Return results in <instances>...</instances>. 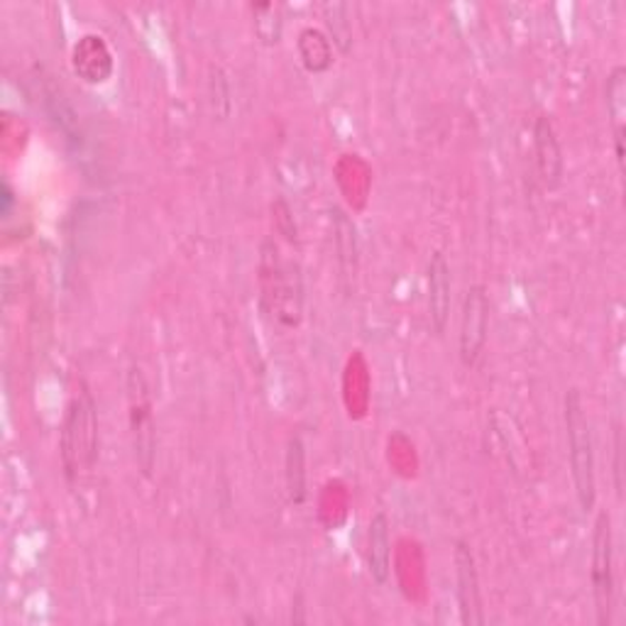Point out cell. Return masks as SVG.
Here are the masks:
<instances>
[{"mask_svg": "<svg viewBox=\"0 0 626 626\" xmlns=\"http://www.w3.org/2000/svg\"><path fill=\"white\" fill-rule=\"evenodd\" d=\"M565 431H568V455L571 473L575 485V497L580 509L587 514L595 509L597 502V477H595V451H593V431L585 414V404L580 390L571 387L565 392Z\"/></svg>", "mask_w": 626, "mask_h": 626, "instance_id": "obj_1", "label": "cell"}, {"mask_svg": "<svg viewBox=\"0 0 626 626\" xmlns=\"http://www.w3.org/2000/svg\"><path fill=\"white\" fill-rule=\"evenodd\" d=\"M99 418L89 390L71 400L62 428V465L69 483L93 467L99 455Z\"/></svg>", "mask_w": 626, "mask_h": 626, "instance_id": "obj_2", "label": "cell"}, {"mask_svg": "<svg viewBox=\"0 0 626 626\" xmlns=\"http://www.w3.org/2000/svg\"><path fill=\"white\" fill-rule=\"evenodd\" d=\"M280 252L272 240L262 245V289L264 301H272L274 316L280 319L284 326H296L301 319V276L299 267L292 262H280Z\"/></svg>", "mask_w": 626, "mask_h": 626, "instance_id": "obj_3", "label": "cell"}, {"mask_svg": "<svg viewBox=\"0 0 626 626\" xmlns=\"http://www.w3.org/2000/svg\"><path fill=\"white\" fill-rule=\"evenodd\" d=\"M614 551H612V516L607 512H599L595 519L593 534V593L597 605V622L599 626L612 624L614 609Z\"/></svg>", "mask_w": 626, "mask_h": 626, "instance_id": "obj_4", "label": "cell"}, {"mask_svg": "<svg viewBox=\"0 0 626 626\" xmlns=\"http://www.w3.org/2000/svg\"><path fill=\"white\" fill-rule=\"evenodd\" d=\"M489 329V296L483 284H473L465 292L461 333H457V353L465 367H475L485 351Z\"/></svg>", "mask_w": 626, "mask_h": 626, "instance_id": "obj_5", "label": "cell"}, {"mask_svg": "<svg viewBox=\"0 0 626 626\" xmlns=\"http://www.w3.org/2000/svg\"><path fill=\"white\" fill-rule=\"evenodd\" d=\"M130 408H132L130 424H132V438H135L138 463L142 473L150 475L154 461V424H152L148 387H144L140 370L130 372Z\"/></svg>", "mask_w": 626, "mask_h": 626, "instance_id": "obj_6", "label": "cell"}, {"mask_svg": "<svg viewBox=\"0 0 626 626\" xmlns=\"http://www.w3.org/2000/svg\"><path fill=\"white\" fill-rule=\"evenodd\" d=\"M455 577H457V605L465 626H483V599H479V580L475 568V556L465 541L455 544Z\"/></svg>", "mask_w": 626, "mask_h": 626, "instance_id": "obj_7", "label": "cell"}, {"mask_svg": "<svg viewBox=\"0 0 626 626\" xmlns=\"http://www.w3.org/2000/svg\"><path fill=\"white\" fill-rule=\"evenodd\" d=\"M534 154L541 184L546 189H558L563 182V150L548 115L536 118L534 125Z\"/></svg>", "mask_w": 626, "mask_h": 626, "instance_id": "obj_8", "label": "cell"}, {"mask_svg": "<svg viewBox=\"0 0 626 626\" xmlns=\"http://www.w3.org/2000/svg\"><path fill=\"white\" fill-rule=\"evenodd\" d=\"M428 316L436 333H443L451 316V267L443 252H433L428 260Z\"/></svg>", "mask_w": 626, "mask_h": 626, "instance_id": "obj_9", "label": "cell"}, {"mask_svg": "<svg viewBox=\"0 0 626 626\" xmlns=\"http://www.w3.org/2000/svg\"><path fill=\"white\" fill-rule=\"evenodd\" d=\"M367 571L380 587L390 583L392 575V541L390 519L384 512H377L367 526Z\"/></svg>", "mask_w": 626, "mask_h": 626, "instance_id": "obj_10", "label": "cell"}, {"mask_svg": "<svg viewBox=\"0 0 626 626\" xmlns=\"http://www.w3.org/2000/svg\"><path fill=\"white\" fill-rule=\"evenodd\" d=\"M607 115L614 132L619 170H624V123H626V69L614 67L607 79Z\"/></svg>", "mask_w": 626, "mask_h": 626, "instance_id": "obj_11", "label": "cell"}, {"mask_svg": "<svg viewBox=\"0 0 626 626\" xmlns=\"http://www.w3.org/2000/svg\"><path fill=\"white\" fill-rule=\"evenodd\" d=\"M296 52L309 74H323L333 67V42L319 28H304L299 32Z\"/></svg>", "mask_w": 626, "mask_h": 626, "instance_id": "obj_12", "label": "cell"}, {"mask_svg": "<svg viewBox=\"0 0 626 626\" xmlns=\"http://www.w3.org/2000/svg\"><path fill=\"white\" fill-rule=\"evenodd\" d=\"M284 479H286L289 502L301 507L306 499V451H304V441H301V436H296V433L286 443Z\"/></svg>", "mask_w": 626, "mask_h": 626, "instance_id": "obj_13", "label": "cell"}, {"mask_svg": "<svg viewBox=\"0 0 626 626\" xmlns=\"http://www.w3.org/2000/svg\"><path fill=\"white\" fill-rule=\"evenodd\" d=\"M321 10L329 28V40L333 42V47H339L341 54H347L353 50V22L347 20V6L326 3Z\"/></svg>", "mask_w": 626, "mask_h": 626, "instance_id": "obj_14", "label": "cell"}, {"mask_svg": "<svg viewBox=\"0 0 626 626\" xmlns=\"http://www.w3.org/2000/svg\"><path fill=\"white\" fill-rule=\"evenodd\" d=\"M252 26H255V34L262 44H276L282 40V28H284V20H282V8L274 6V3H260V6H252Z\"/></svg>", "mask_w": 626, "mask_h": 626, "instance_id": "obj_15", "label": "cell"}, {"mask_svg": "<svg viewBox=\"0 0 626 626\" xmlns=\"http://www.w3.org/2000/svg\"><path fill=\"white\" fill-rule=\"evenodd\" d=\"M272 213H274L276 231H280L289 240V243H294V240H296V223H294V215H292V209H289V203L284 199H276L272 203Z\"/></svg>", "mask_w": 626, "mask_h": 626, "instance_id": "obj_16", "label": "cell"}, {"mask_svg": "<svg viewBox=\"0 0 626 626\" xmlns=\"http://www.w3.org/2000/svg\"><path fill=\"white\" fill-rule=\"evenodd\" d=\"M3 201H6L3 203V215H8L10 213V203H13V194H10V186L8 184L3 186Z\"/></svg>", "mask_w": 626, "mask_h": 626, "instance_id": "obj_17", "label": "cell"}]
</instances>
